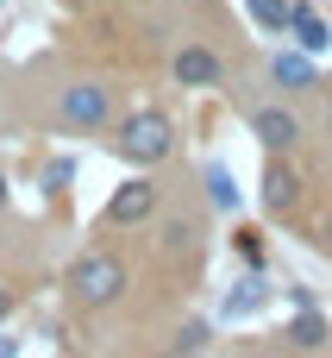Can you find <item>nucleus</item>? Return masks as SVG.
Segmentation results:
<instances>
[{"mask_svg": "<svg viewBox=\"0 0 332 358\" xmlns=\"http://www.w3.org/2000/svg\"><path fill=\"white\" fill-rule=\"evenodd\" d=\"M289 38H295V50H308V57H320L332 44V25L314 13V6H295V19H289Z\"/></svg>", "mask_w": 332, "mask_h": 358, "instance_id": "obj_7", "label": "nucleus"}, {"mask_svg": "<svg viewBox=\"0 0 332 358\" xmlns=\"http://www.w3.org/2000/svg\"><path fill=\"white\" fill-rule=\"evenodd\" d=\"M119 151L132 157V164H163L169 151H176V126H169V113H157V107H138L132 120H119Z\"/></svg>", "mask_w": 332, "mask_h": 358, "instance_id": "obj_2", "label": "nucleus"}, {"mask_svg": "<svg viewBox=\"0 0 332 358\" xmlns=\"http://www.w3.org/2000/svg\"><path fill=\"white\" fill-rule=\"evenodd\" d=\"M188 239H195L188 220H169V227H163V245H188Z\"/></svg>", "mask_w": 332, "mask_h": 358, "instance_id": "obj_13", "label": "nucleus"}, {"mask_svg": "<svg viewBox=\"0 0 332 358\" xmlns=\"http://www.w3.org/2000/svg\"><path fill=\"white\" fill-rule=\"evenodd\" d=\"M245 6H251V19H257V25H270V31H282V25L295 19V6H289V0H245Z\"/></svg>", "mask_w": 332, "mask_h": 358, "instance_id": "obj_11", "label": "nucleus"}, {"mask_svg": "<svg viewBox=\"0 0 332 358\" xmlns=\"http://www.w3.org/2000/svg\"><path fill=\"white\" fill-rule=\"evenodd\" d=\"M63 126H82V132H94V126H107V113H113V94L100 88V82H75V88H63Z\"/></svg>", "mask_w": 332, "mask_h": 358, "instance_id": "obj_3", "label": "nucleus"}, {"mask_svg": "<svg viewBox=\"0 0 332 358\" xmlns=\"http://www.w3.org/2000/svg\"><path fill=\"white\" fill-rule=\"evenodd\" d=\"M289 340H295V346H320V340H326V321H320L314 308H301L295 327H289Z\"/></svg>", "mask_w": 332, "mask_h": 358, "instance_id": "obj_12", "label": "nucleus"}, {"mask_svg": "<svg viewBox=\"0 0 332 358\" xmlns=\"http://www.w3.org/2000/svg\"><path fill=\"white\" fill-rule=\"evenodd\" d=\"M326 132H332V107H326Z\"/></svg>", "mask_w": 332, "mask_h": 358, "instance_id": "obj_17", "label": "nucleus"}, {"mask_svg": "<svg viewBox=\"0 0 332 358\" xmlns=\"http://www.w3.org/2000/svg\"><path fill=\"white\" fill-rule=\"evenodd\" d=\"M0 208H6V176H0Z\"/></svg>", "mask_w": 332, "mask_h": 358, "instance_id": "obj_16", "label": "nucleus"}, {"mask_svg": "<svg viewBox=\"0 0 332 358\" xmlns=\"http://www.w3.org/2000/svg\"><path fill=\"white\" fill-rule=\"evenodd\" d=\"M251 132H257L270 151H289V145H301V120H295L289 107H257V113H251Z\"/></svg>", "mask_w": 332, "mask_h": 358, "instance_id": "obj_5", "label": "nucleus"}, {"mask_svg": "<svg viewBox=\"0 0 332 358\" xmlns=\"http://www.w3.org/2000/svg\"><path fill=\"white\" fill-rule=\"evenodd\" d=\"M320 245H326V252H332V214H326V227H320Z\"/></svg>", "mask_w": 332, "mask_h": 358, "instance_id": "obj_15", "label": "nucleus"}, {"mask_svg": "<svg viewBox=\"0 0 332 358\" xmlns=\"http://www.w3.org/2000/svg\"><path fill=\"white\" fill-rule=\"evenodd\" d=\"M157 214V182H126L113 201H107V220L113 227H138V220H151Z\"/></svg>", "mask_w": 332, "mask_h": 358, "instance_id": "obj_4", "label": "nucleus"}, {"mask_svg": "<svg viewBox=\"0 0 332 358\" xmlns=\"http://www.w3.org/2000/svg\"><path fill=\"white\" fill-rule=\"evenodd\" d=\"M176 82H182V88H213V82H220V57H213L207 44H182V50H176Z\"/></svg>", "mask_w": 332, "mask_h": 358, "instance_id": "obj_6", "label": "nucleus"}, {"mask_svg": "<svg viewBox=\"0 0 332 358\" xmlns=\"http://www.w3.org/2000/svg\"><path fill=\"white\" fill-rule=\"evenodd\" d=\"M295 195H301L295 170H289V164H270V170H264V208L282 214V208H295Z\"/></svg>", "mask_w": 332, "mask_h": 358, "instance_id": "obj_8", "label": "nucleus"}, {"mask_svg": "<svg viewBox=\"0 0 332 358\" xmlns=\"http://www.w3.org/2000/svg\"><path fill=\"white\" fill-rule=\"evenodd\" d=\"M6 315H13V289L0 283V321H6Z\"/></svg>", "mask_w": 332, "mask_h": 358, "instance_id": "obj_14", "label": "nucleus"}, {"mask_svg": "<svg viewBox=\"0 0 332 358\" xmlns=\"http://www.w3.org/2000/svg\"><path fill=\"white\" fill-rule=\"evenodd\" d=\"M207 195H213V208H239V182H232V170L226 164H207Z\"/></svg>", "mask_w": 332, "mask_h": 358, "instance_id": "obj_10", "label": "nucleus"}, {"mask_svg": "<svg viewBox=\"0 0 332 358\" xmlns=\"http://www.w3.org/2000/svg\"><path fill=\"white\" fill-rule=\"evenodd\" d=\"M270 76H276L282 88H314V63H308V50H276Z\"/></svg>", "mask_w": 332, "mask_h": 358, "instance_id": "obj_9", "label": "nucleus"}, {"mask_svg": "<svg viewBox=\"0 0 332 358\" xmlns=\"http://www.w3.org/2000/svg\"><path fill=\"white\" fill-rule=\"evenodd\" d=\"M69 289H75V302H88V308H113V302L126 296V264H119L113 252H82V258L69 264Z\"/></svg>", "mask_w": 332, "mask_h": 358, "instance_id": "obj_1", "label": "nucleus"}]
</instances>
